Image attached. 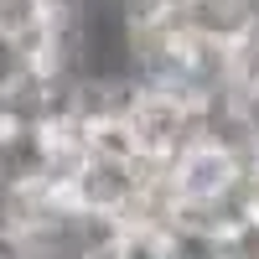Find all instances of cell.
Here are the masks:
<instances>
[{
	"label": "cell",
	"instance_id": "1",
	"mask_svg": "<svg viewBox=\"0 0 259 259\" xmlns=\"http://www.w3.org/2000/svg\"><path fill=\"white\" fill-rule=\"evenodd\" d=\"M228 104H244V109L259 114V26L244 31L239 41L228 47ZM218 99V104H223Z\"/></svg>",
	"mask_w": 259,
	"mask_h": 259
}]
</instances>
